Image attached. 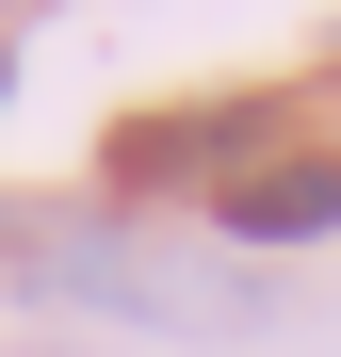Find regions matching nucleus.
Listing matches in <instances>:
<instances>
[{
	"mask_svg": "<svg viewBox=\"0 0 341 357\" xmlns=\"http://www.w3.org/2000/svg\"><path fill=\"white\" fill-rule=\"evenodd\" d=\"M0 98H17V66H0Z\"/></svg>",
	"mask_w": 341,
	"mask_h": 357,
	"instance_id": "3",
	"label": "nucleus"
},
{
	"mask_svg": "<svg viewBox=\"0 0 341 357\" xmlns=\"http://www.w3.org/2000/svg\"><path fill=\"white\" fill-rule=\"evenodd\" d=\"M260 130H276L260 98H179L162 130H114V146H98V178H114V195H162V178H195V162L244 178V162H260Z\"/></svg>",
	"mask_w": 341,
	"mask_h": 357,
	"instance_id": "1",
	"label": "nucleus"
},
{
	"mask_svg": "<svg viewBox=\"0 0 341 357\" xmlns=\"http://www.w3.org/2000/svg\"><path fill=\"white\" fill-rule=\"evenodd\" d=\"M227 244H309V227H341V146H293V162H244L211 195Z\"/></svg>",
	"mask_w": 341,
	"mask_h": 357,
	"instance_id": "2",
	"label": "nucleus"
}]
</instances>
